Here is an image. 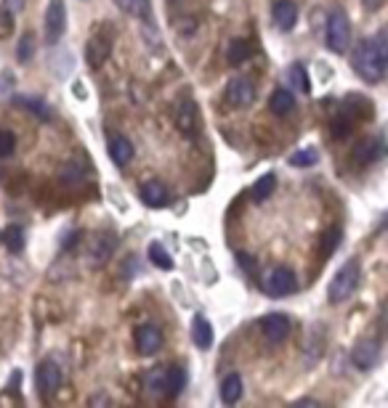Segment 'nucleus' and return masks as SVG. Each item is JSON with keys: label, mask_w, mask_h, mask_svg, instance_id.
Returning <instances> with one entry per match:
<instances>
[{"label": "nucleus", "mask_w": 388, "mask_h": 408, "mask_svg": "<svg viewBox=\"0 0 388 408\" xmlns=\"http://www.w3.org/2000/svg\"><path fill=\"white\" fill-rule=\"evenodd\" d=\"M186 382V371L184 369H168V395H179Z\"/></svg>", "instance_id": "nucleus-32"}, {"label": "nucleus", "mask_w": 388, "mask_h": 408, "mask_svg": "<svg viewBox=\"0 0 388 408\" xmlns=\"http://www.w3.org/2000/svg\"><path fill=\"white\" fill-rule=\"evenodd\" d=\"M112 53V35L104 32V29H99L96 35H91L86 46V61L91 69H99V66L106 64V58Z\"/></svg>", "instance_id": "nucleus-5"}, {"label": "nucleus", "mask_w": 388, "mask_h": 408, "mask_svg": "<svg viewBox=\"0 0 388 408\" xmlns=\"http://www.w3.org/2000/svg\"><path fill=\"white\" fill-rule=\"evenodd\" d=\"M362 281V268H359V260H349L346 265H341V270L332 276L330 287H327V300L332 305H341L346 302Z\"/></svg>", "instance_id": "nucleus-2"}, {"label": "nucleus", "mask_w": 388, "mask_h": 408, "mask_svg": "<svg viewBox=\"0 0 388 408\" xmlns=\"http://www.w3.org/2000/svg\"><path fill=\"white\" fill-rule=\"evenodd\" d=\"M66 32V6L64 0H51L46 9V40L56 46Z\"/></svg>", "instance_id": "nucleus-4"}, {"label": "nucleus", "mask_w": 388, "mask_h": 408, "mask_svg": "<svg viewBox=\"0 0 388 408\" xmlns=\"http://www.w3.org/2000/svg\"><path fill=\"white\" fill-rule=\"evenodd\" d=\"M114 247H117V239H114V233H109V231L96 233L94 239H91V247H88V260H91L96 268H99V265H104L106 260L112 257Z\"/></svg>", "instance_id": "nucleus-9"}, {"label": "nucleus", "mask_w": 388, "mask_h": 408, "mask_svg": "<svg viewBox=\"0 0 388 408\" xmlns=\"http://www.w3.org/2000/svg\"><path fill=\"white\" fill-rule=\"evenodd\" d=\"M191 340L197 345L199 350H210V345H213V326L205 315H194V321H191Z\"/></svg>", "instance_id": "nucleus-17"}, {"label": "nucleus", "mask_w": 388, "mask_h": 408, "mask_svg": "<svg viewBox=\"0 0 388 408\" xmlns=\"http://www.w3.org/2000/svg\"><path fill=\"white\" fill-rule=\"evenodd\" d=\"M324 37H327V48H330L332 53H346L349 51L351 24L343 11H332L330 16H327V32H324Z\"/></svg>", "instance_id": "nucleus-3"}, {"label": "nucleus", "mask_w": 388, "mask_h": 408, "mask_svg": "<svg viewBox=\"0 0 388 408\" xmlns=\"http://www.w3.org/2000/svg\"><path fill=\"white\" fill-rule=\"evenodd\" d=\"M298 281H295V273L290 268H274L269 276L264 278V292L269 297H287L293 295Z\"/></svg>", "instance_id": "nucleus-6"}, {"label": "nucleus", "mask_w": 388, "mask_h": 408, "mask_svg": "<svg viewBox=\"0 0 388 408\" xmlns=\"http://www.w3.org/2000/svg\"><path fill=\"white\" fill-rule=\"evenodd\" d=\"M24 6H27V0H3V9L11 11L14 16H16V14H19V11L24 9Z\"/></svg>", "instance_id": "nucleus-39"}, {"label": "nucleus", "mask_w": 388, "mask_h": 408, "mask_svg": "<svg viewBox=\"0 0 388 408\" xmlns=\"http://www.w3.org/2000/svg\"><path fill=\"white\" fill-rule=\"evenodd\" d=\"M261 332H264V337L272 345L284 342L287 334H290V318L282 313H269L264 321H261Z\"/></svg>", "instance_id": "nucleus-10"}, {"label": "nucleus", "mask_w": 388, "mask_h": 408, "mask_svg": "<svg viewBox=\"0 0 388 408\" xmlns=\"http://www.w3.org/2000/svg\"><path fill=\"white\" fill-rule=\"evenodd\" d=\"M330 130H332V138H346L351 133V120H346V117H335L332 120V125H330Z\"/></svg>", "instance_id": "nucleus-35"}, {"label": "nucleus", "mask_w": 388, "mask_h": 408, "mask_svg": "<svg viewBox=\"0 0 388 408\" xmlns=\"http://www.w3.org/2000/svg\"><path fill=\"white\" fill-rule=\"evenodd\" d=\"M341 228H330V231L324 233V241H322V257H330L332 252L338 250V244H341Z\"/></svg>", "instance_id": "nucleus-33"}, {"label": "nucleus", "mask_w": 388, "mask_h": 408, "mask_svg": "<svg viewBox=\"0 0 388 408\" xmlns=\"http://www.w3.org/2000/svg\"><path fill=\"white\" fill-rule=\"evenodd\" d=\"M287 83L293 85V91L303 93V96L312 91V85H309V77H306V69H303V64H290V69H287Z\"/></svg>", "instance_id": "nucleus-27"}, {"label": "nucleus", "mask_w": 388, "mask_h": 408, "mask_svg": "<svg viewBox=\"0 0 388 408\" xmlns=\"http://www.w3.org/2000/svg\"><path fill=\"white\" fill-rule=\"evenodd\" d=\"M227 101L232 106H237V109H245V106L256 101V85L250 83L247 77H234L227 85Z\"/></svg>", "instance_id": "nucleus-8"}, {"label": "nucleus", "mask_w": 388, "mask_h": 408, "mask_svg": "<svg viewBox=\"0 0 388 408\" xmlns=\"http://www.w3.org/2000/svg\"><path fill=\"white\" fill-rule=\"evenodd\" d=\"M272 19H274V24L282 32H290L298 24V6L290 3V0H279V3H274V9H272Z\"/></svg>", "instance_id": "nucleus-14"}, {"label": "nucleus", "mask_w": 388, "mask_h": 408, "mask_svg": "<svg viewBox=\"0 0 388 408\" xmlns=\"http://www.w3.org/2000/svg\"><path fill=\"white\" fill-rule=\"evenodd\" d=\"M176 128H179L186 138H194V136H197V103L184 98V101L176 106Z\"/></svg>", "instance_id": "nucleus-11"}, {"label": "nucleus", "mask_w": 388, "mask_h": 408, "mask_svg": "<svg viewBox=\"0 0 388 408\" xmlns=\"http://www.w3.org/2000/svg\"><path fill=\"white\" fill-rule=\"evenodd\" d=\"M168 199H171V194H168V188H165L160 180H146V183L141 185V202L146 204V207L160 210V207L168 204Z\"/></svg>", "instance_id": "nucleus-15"}, {"label": "nucleus", "mask_w": 388, "mask_h": 408, "mask_svg": "<svg viewBox=\"0 0 388 408\" xmlns=\"http://www.w3.org/2000/svg\"><path fill=\"white\" fill-rule=\"evenodd\" d=\"M250 43L247 40H232L227 48V61L232 66H239V64H245L247 58H250Z\"/></svg>", "instance_id": "nucleus-22"}, {"label": "nucleus", "mask_w": 388, "mask_h": 408, "mask_svg": "<svg viewBox=\"0 0 388 408\" xmlns=\"http://www.w3.org/2000/svg\"><path fill=\"white\" fill-rule=\"evenodd\" d=\"M242 392H245V384H242V377H239V374H229L227 379L221 382V400H224L227 406H234V403L242 398Z\"/></svg>", "instance_id": "nucleus-20"}, {"label": "nucleus", "mask_w": 388, "mask_h": 408, "mask_svg": "<svg viewBox=\"0 0 388 408\" xmlns=\"http://www.w3.org/2000/svg\"><path fill=\"white\" fill-rule=\"evenodd\" d=\"M117 6H120V11H125L128 16H136V19H146L151 16V6L149 0H114Z\"/></svg>", "instance_id": "nucleus-24"}, {"label": "nucleus", "mask_w": 388, "mask_h": 408, "mask_svg": "<svg viewBox=\"0 0 388 408\" xmlns=\"http://www.w3.org/2000/svg\"><path fill=\"white\" fill-rule=\"evenodd\" d=\"M16 148V136L11 130H0V157H11Z\"/></svg>", "instance_id": "nucleus-34"}, {"label": "nucleus", "mask_w": 388, "mask_h": 408, "mask_svg": "<svg viewBox=\"0 0 388 408\" xmlns=\"http://www.w3.org/2000/svg\"><path fill=\"white\" fill-rule=\"evenodd\" d=\"M317 162H319L317 148H301V151H295L293 157H290V165L293 167H314Z\"/></svg>", "instance_id": "nucleus-30"}, {"label": "nucleus", "mask_w": 388, "mask_h": 408, "mask_svg": "<svg viewBox=\"0 0 388 408\" xmlns=\"http://www.w3.org/2000/svg\"><path fill=\"white\" fill-rule=\"evenodd\" d=\"M351 64L357 69L364 83L375 85L386 77V66H388V53H386V32H378L375 37L362 40L359 46L354 48L351 56Z\"/></svg>", "instance_id": "nucleus-1"}, {"label": "nucleus", "mask_w": 388, "mask_h": 408, "mask_svg": "<svg viewBox=\"0 0 388 408\" xmlns=\"http://www.w3.org/2000/svg\"><path fill=\"white\" fill-rule=\"evenodd\" d=\"M11 32H14V14L6 9H0V40H6Z\"/></svg>", "instance_id": "nucleus-36"}, {"label": "nucleus", "mask_w": 388, "mask_h": 408, "mask_svg": "<svg viewBox=\"0 0 388 408\" xmlns=\"http://www.w3.org/2000/svg\"><path fill=\"white\" fill-rule=\"evenodd\" d=\"M383 6V0H364V9L367 11H378Z\"/></svg>", "instance_id": "nucleus-40"}, {"label": "nucleus", "mask_w": 388, "mask_h": 408, "mask_svg": "<svg viewBox=\"0 0 388 408\" xmlns=\"http://www.w3.org/2000/svg\"><path fill=\"white\" fill-rule=\"evenodd\" d=\"M136 345L141 355H154L162 347V332L154 324H141L136 329Z\"/></svg>", "instance_id": "nucleus-12"}, {"label": "nucleus", "mask_w": 388, "mask_h": 408, "mask_svg": "<svg viewBox=\"0 0 388 408\" xmlns=\"http://www.w3.org/2000/svg\"><path fill=\"white\" fill-rule=\"evenodd\" d=\"M16 103H19V106H24V109L32 111L38 120H43V122L51 120V109H48V106L40 101V98H27V96H19V98H16Z\"/></svg>", "instance_id": "nucleus-29"}, {"label": "nucleus", "mask_w": 388, "mask_h": 408, "mask_svg": "<svg viewBox=\"0 0 388 408\" xmlns=\"http://www.w3.org/2000/svg\"><path fill=\"white\" fill-rule=\"evenodd\" d=\"M298 406H319V403H317V400H309V398H306V400H298Z\"/></svg>", "instance_id": "nucleus-41"}, {"label": "nucleus", "mask_w": 388, "mask_h": 408, "mask_svg": "<svg viewBox=\"0 0 388 408\" xmlns=\"http://www.w3.org/2000/svg\"><path fill=\"white\" fill-rule=\"evenodd\" d=\"M378 361H380V347L375 342H359L354 347V352H351V363L359 371L375 369Z\"/></svg>", "instance_id": "nucleus-13"}, {"label": "nucleus", "mask_w": 388, "mask_h": 408, "mask_svg": "<svg viewBox=\"0 0 388 408\" xmlns=\"http://www.w3.org/2000/svg\"><path fill=\"white\" fill-rule=\"evenodd\" d=\"M88 175V167L86 165H77V162H69V165L61 167V173H59V178H61V183H69V185H77L83 183Z\"/></svg>", "instance_id": "nucleus-28"}, {"label": "nucleus", "mask_w": 388, "mask_h": 408, "mask_svg": "<svg viewBox=\"0 0 388 408\" xmlns=\"http://www.w3.org/2000/svg\"><path fill=\"white\" fill-rule=\"evenodd\" d=\"M35 387L40 395H54L61 387V369L54 361H43L35 369Z\"/></svg>", "instance_id": "nucleus-7"}, {"label": "nucleus", "mask_w": 388, "mask_h": 408, "mask_svg": "<svg viewBox=\"0 0 388 408\" xmlns=\"http://www.w3.org/2000/svg\"><path fill=\"white\" fill-rule=\"evenodd\" d=\"M269 109L274 111V114H290L295 109V93L290 88H277L272 93V98H269Z\"/></svg>", "instance_id": "nucleus-19"}, {"label": "nucleus", "mask_w": 388, "mask_h": 408, "mask_svg": "<svg viewBox=\"0 0 388 408\" xmlns=\"http://www.w3.org/2000/svg\"><path fill=\"white\" fill-rule=\"evenodd\" d=\"M239 265L245 268V273H250V276H256V260L250 257V255H239Z\"/></svg>", "instance_id": "nucleus-38"}, {"label": "nucleus", "mask_w": 388, "mask_h": 408, "mask_svg": "<svg viewBox=\"0 0 388 408\" xmlns=\"http://www.w3.org/2000/svg\"><path fill=\"white\" fill-rule=\"evenodd\" d=\"M149 260H151V265H157L160 270H173V257L168 255V250L162 247L160 241H151L149 244Z\"/></svg>", "instance_id": "nucleus-26"}, {"label": "nucleus", "mask_w": 388, "mask_h": 408, "mask_svg": "<svg viewBox=\"0 0 388 408\" xmlns=\"http://www.w3.org/2000/svg\"><path fill=\"white\" fill-rule=\"evenodd\" d=\"M32 53H35V37H32V32H27V35L19 40V48H16L19 64H27L29 58H32Z\"/></svg>", "instance_id": "nucleus-31"}, {"label": "nucleus", "mask_w": 388, "mask_h": 408, "mask_svg": "<svg viewBox=\"0 0 388 408\" xmlns=\"http://www.w3.org/2000/svg\"><path fill=\"white\" fill-rule=\"evenodd\" d=\"M380 157H383V141L380 138L362 141L359 146L354 148V159H357L359 165H369V162H375V159Z\"/></svg>", "instance_id": "nucleus-18"}, {"label": "nucleus", "mask_w": 388, "mask_h": 408, "mask_svg": "<svg viewBox=\"0 0 388 408\" xmlns=\"http://www.w3.org/2000/svg\"><path fill=\"white\" fill-rule=\"evenodd\" d=\"M146 389H149L151 395H157V398H162V395H168V369H154L151 374H146Z\"/></svg>", "instance_id": "nucleus-23"}, {"label": "nucleus", "mask_w": 388, "mask_h": 408, "mask_svg": "<svg viewBox=\"0 0 388 408\" xmlns=\"http://www.w3.org/2000/svg\"><path fill=\"white\" fill-rule=\"evenodd\" d=\"M109 159H112L117 167H125L133 159V143L125 136H114L109 138Z\"/></svg>", "instance_id": "nucleus-16"}, {"label": "nucleus", "mask_w": 388, "mask_h": 408, "mask_svg": "<svg viewBox=\"0 0 388 408\" xmlns=\"http://www.w3.org/2000/svg\"><path fill=\"white\" fill-rule=\"evenodd\" d=\"M277 191V175L274 173H266V175H261L256 180V185H253V191H250V196H253V202H266L269 196Z\"/></svg>", "instance_id": "nucleus-21"}, {"label": "nucleus", "mask_w": 388, "mask_h": 408, "mask_svg": "<svg viewBox=\"0 0 388 408\" xmlns=\"http://www.w3.org/2000/svg\"><path fill=\"white\" fill-rule=\"evenodd\" d=\"M0 239L6 244V250L14 252V255H19V252L24 250V228H21V225H9Z\"/></svg>", "instance_id": "nucleus-25"}, {"label": "nucleus", "mask_w": 388, "mask_h": 408, "mask_svg": "<svg viewBox=\"0 0 388 408\" xmlns=\"http://www.w3.org/2000/svg\"><path fill=\"white\" fill-rule=\"evenodd\" d=\"M319 340H322V334H319V329H314L312 340L306 345V350H312L309 352V361H317V358H319Z\"/></svg>", "instance_id": "nucleus-37"}]
</instances>
